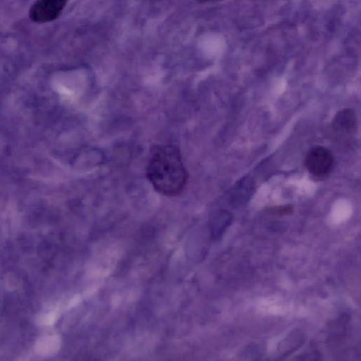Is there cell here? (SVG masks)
<instances>
[{"label": "cell", "mask_w": 361, "mask_h": 361, "mask_svg": "<svg viewBox=\"0 0 361 361\" xmlns=\"http://www.w3.org/2000/svg\"><path fill=\"white\" fill-rule=\"evenodd\" d=\"M147 176L159 194L172 197L183 193L189 176L180 150L174 145H161L150 151Z\"/></svg>", "instance_id": "cell-1"}, {"label": "cell", "mask_w": 361, "mask_h": 361, "mask_svg": "<svg viewBox=\"0 0 361 361\" xmlns=\"http://www.w3.org/2000/svg\"><path fill=\"white\" fill-rule=\"evenodd\" d=\"M69 0H37L29 11L31 20L37 24L52 22L60 18Z\"/></svg>", "instance_id": "cell-2"}, {"label": "cell", "mask_w": 361, "mask_h": 361, "mask_svg": "<svg viewBox=\"0 0 361 361\" xmlns=\"http://www.w3.org/2000/svg\"><path fill=\"white\" fill-rule=\"evenodd\" d=\"M333 164L332 154L322 146L311 148L306 157V166L308 171L317 177H323L329 173Z\"/></svg>", "instance_id": "cell-3"}, {"label": "cell", "mask_w": 361, "mask_h": 361, "mask_svg": "<svg viewBox=\"0 0 361 361\" xmlns=\"http://www.w3.org/2000/svg\"><path fill=\"white\" fill-rule=\"evenodd\" d=\"M254 185L251 178H243L235 185L230 196V204L235 209L244 207L252 197Z\"/></svg>", "instance_id": "cell-4"}, {"label": "cell", "mask_w": 361, "mask_h": 361, "mask_svg": "<svg viewBox=\"0 0 361 361\" xmlns=\"http://www.w3.org/2000/svg\"><path fill=\"white\" fill-rule=\"evenodd\" d=\"M356 125V117L353 110L345 109L335 116L333 121L334 129L340 132L348 133L352 131Z\"/></svg>", "instance_id": "cell-5"}, {"label": "cell", "mask_w": 361, "mask_h": 361, "mask_svg": "<svg viewBox=\"0 0 361 361\" xmlns=\"http://www.w3.org/2000/svg\"><path fill=\"white\" fill-rule=\"evenodd\" d=\"M233 220L232 214L227 211L219 212L212 225V234L215 239H220L231 225Z\"/></svg>", "instance_id": "cell-6"}, {"label": "cell", "mask_w": 361, "mask_h": 361, "mask_svg": "<svg viewBox=\"0 0 361 361\" xmlns=\"http://www.w3.org/2000/svg\"><path fill=\"white\" fill-rule=\"evenodd\" d=\"M305 336L301 332H294L284 339L279 350L282 355H287L300 348L305 341Z\"/></svg>", "instance_id": "cell-7"}, {"label": "cell", "mask_w": 361, "mask_h": 361, "mask_svg": "<svg viewBox=\"0 0 361 361\" xmlns=\"http://www.w3.org/2000/svg\"><path fill=\"white\" fill-rule=\"evenodd\" d=\"M197 1L201 2V3H208V2L214 1V0H197Z\"/></svg>", "instance_id": "cell-8"}]
</instances>
